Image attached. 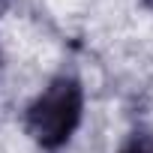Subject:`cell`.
Masks as SVG:
<instances>
[{
	"label": "cell",
	"instance_id": "6da1fadb",
	"mask_svg": "<svg viewBox=\"0 0 153 153\" xmlns=\"http://www.w3.org/2000/svg\"><path fill=\"white\" fill-rule=\"evenodd\" d=\"M81 114H84V87H81V81L72 78V75H60L27 105L24 129L39 147L57 150L78 129Z\"/></svg>",
	"mask_w": 153,
	"mask_h": 153
},
{
	"label": "cell",
	"instance_id": "7a4b0ae2",
	"mask_svg": "<svg viewBox=\"0 0 153 153\" xmlns=\"http://www.w3.org/2000/svg\"><path fill=\"white\" fill-rule=\"evenodd\" d=\"M120 153H153V135H147V132H135V135L120 147Z\"/></svg>",
	"mask_w": 153,
	"mask_h": 153
},
{
	"label": "cell",
	"instance_id": "3957f363",
	"mask_svg": "<svg viewBox=\"0 0 153 153\" xmlns=\"http://www.w3.org/2000/svg\"><path fill=\"white\" fill-rule=\"evenodd\" d=\"M9 3H12V0H0V12H3V9H6Z\"/></svg>",
	"mask_w": 153,
	"mask_h": 153
},
{
	"label": "cell",
	"instance_id": "277c9868",
	"mask_svg": "<svg viewBox=\"0 0 153 153\" xmlns=\"http://www.w3.org/2000/svg\"><path fill=\"white\" fill-rule=\"evenodd\" d=\"M141 3H144V6H147V9H153V0H141Z\"/></svg>",
	"mask_w": 153,
	"mask_h": 153
}]
</instances>
